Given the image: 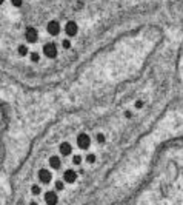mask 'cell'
<instances>
[{"label": "cell", "instance_id": "6da1fadb", "mask_svg": "<svg viewBox=\"0 0 183 205\" xmlns=\"http://www.w3.org/2000/svg\"><path fill=\"white\" fill-rule=\"evenodd\" d=\"M134 205H183V188L178 191H152L140 197Z\"/></svg>", "mask_w": 183, "mask_h": 205}, {"label": "cell", "instance_id": "7a4b0ae2", "mask_svg": "<svg viewBox=\"0 0 183 205\" xmlns=\"http://www.w3.org/2000/svg\"><path fill=\"white\" fill-rule=\"evenodd\" d=\"M43 199H45V202H46L48 205H56L57 203V194H56V191H46L43 194Z\"/></svg>", "mask_w": 183, "mask_h": 205}, {"label": "cell", "instance_id": "3957f363", "mask_svg": "<svg viewBox=\"0 0 183 205\" xmlns=\"http://www.w3.org/2000/svg\"><path fill=\"white\" fill-rule=\"evenodd\" d=\"M43 53L46 54L48 57H56V54H57V50H56V47L53 43H46L43 47Z\"/></svg>", "mask_w": 183, "mask_h": 205}, {"label": "cell", "instance_id": "277c9868", "mask_svg": "<svg viewBox=\"0 0 183 205\" xmlns=\"http://www.w3.org/2000/svg\"><path fill=\"white\" fill-rule=\"evenodd\" d=\"M89 136H86V134H80L79 136V139H77V144H79V147L80 148H88L89 147Z\"/></svg>", "mask_w": 183, "mask_h": 205}, {"label": "cell", "instance_id": "5b68a950", "mask_svg": "<svg viewBox=\"0 0 183 205\" xmlns=\"http://www.w3.org/2000/svg\"><path fill=\"white\" fill-rule=\"evenodd\" d=\"M48 33L53 34V36H57L60 33V26H59L57 22H49L48 23Z\"/></svg>", "mask_w": 183, "mask_h": 205}, {"label": "cell", "instance_id": "8992f818", "mask_svg": "<svg viewBox=\"0 0 183 205\" xmlns=\"http://www.w3.org/2000/svg\"><path fill=\"white\" fill-rule=\"evenodd\" d=\"M71 151H73V147H71V144H69V142H63V144L60 145V153H62L63 156L71 154Z\"/></svg>", "mask_w": 183, "mask_h": 205}, {"label": "cell", "instance_id": "52a82bcc", "mask_svg": "<svg viewBox=\"0 0 183 205\" xmlns=\"http://www.w3.org/2000/svg\"><path fill=\"white\" fill-rule=\"evenodd\" d=\"M39 177L42 179V182H49V180H51V173H49V170H46V168L40 170Z\"/></svg>", "mask_w": 183, "mask_h": 205}, {"label": "cell", "instance_id": "ba28073f", "mask_svg": "<svg viewBox=\"0 0 183 205\" xmlns=\"http://www.w3.org/2000/svg\"><path fill=\"white\" fill-rule=\"evenodd\" d=\"M77 179V173L76 171H73V170H66L65 171V179L63 180H66V182H74Z\"/></svg>", "mask_w": 183, "mask_h": 205}, {"label": "cell", "instance_id": "9c48e42d", "mask_svg": "<svg viewBox=\"0 0 183 205\" xmlns=\"http://www.w3.org/2000/svg\"><path fill=\"white\" fill-rule=\"evenodd\" d=\"M66 33H68V36H76L77 34V25L74 23V22H69V23L66 25Z\"/></svg>", "mask_w": 183, "mask_h": 205}, {"label": "cell", "instance_id": "30bf717a", "mask_svg": "<svg viewBox=\"0 0 183 205\" xmlns=\"http://www.w3.org/2000/svg\"><path fill=\"white\" fill-rule=\"evenodd\" d=\"M37 37H39L37 31H36L34 28H28V31H26V39H28L29 42H36Z\"/></svg>", "mask_w": 183, "mask_h": 205}, {"label": "cell", "instance_id": "8fae6325", "mask_svg": "<svg viewBox=\"0 0 183 205\" xmlns=\"http://www.w3.org/2000/svg\"><path fill=\"white\" fill-rule=\"evenodd\" d=\"M49 165H51V167H54V168H59V167L62 165V161H60V157H57V156H53V157L49 159Z\"/></svg>", "mask_w": 183, "mask_h": 205}, {"label": "cell", "instance_id": "7c38bea8", "mask_svg": "<svg viewBox=\"0 0 183 205\" xmlns=\"http://www.w3.org/2000/svg\"><path fill=\"white\" fill-rule=\"evenodd\" d=\"M73 164H74V165H80V164H82V156H80V154H76V156H74Z\"/></svg>", "mask_w": 183, "mask_h": 205}, {"label": "cell", "instance_id": "4fadbf2b", "mask_svg": "<svg viewBox=\"0 0 183 205\" xmlns=\"http://www.w3.org/2000/svg\"><path fill=\"white\" fill-rule=\"evenodd\" d=\"M19 53H20V56H25L28 53V48L25 47V45H22V47H19Z\"/></svg>", "mask_w": 183, "mask_h": 205}, {"label": "cell", "instance_id": "5bb4252c", "mask_svg": "<svg viewBox=\"0 0 183 205\" xmlns=\"http://www.w3.org/2000/svg\"><path fill=\"white\" fill-rule=\"evenodd\" d=\"M40 193H42L40 185H34V187H32V194H36V196H37V194H40Z\"/></svg>", "mask_w": 183, "mask_h": 205}, {"label": "cell", "instance_id": "9a60e30c", "mask_svg": "<svg viewBox=\"0 0 183 205\" xmlns=\"http://www.w3.org/2000/svg\"><path fill=\"white\" fill-rule=\"evenodd\" d=\"M31 60H32V62H39V60H40V56H39L37 53H31Z\"/></svg>", "mask_w": 183, "mask_h": 205}, {"label": "cell", "instance_id": "2e32d148", "mask_svg": "<svg viewBox=\"0 0 183 205\" xmlns=\"http://www.w3.org/2000/svg\"><path fill=\"white\" fill-rule=\"evenodd\" d=\"M86 161H88V164H93V162L96 161V156H94V154H88Z\"/></svg>", "mask_w": 183, "mask_h": 205}, {"label": "cell", "instance_id": "e0dca14e", "mask_svg": "<svg viewBox=\"0 0 183 205\" xmlns=\"http://www.w3.org/2000/svg\"><path fill=\"white\" fill-rule=\"evenodd\" d=\"M71 47V42L69 40H63V48H69Z\"/></svg>", "mask_w": 183, "mask_h": 205}, {"label": "cell", "instance_id": "ac0fdd59", "mask_svg": "<svg viewBox=\"0 0 183 205\" xmlns=\"http://www.w3.org/2000/svg\"><path fill=\"white\" fill-rule=\"evenodd\" d=\"M12 2V5H15V6H20L22 5V0H11Z\"/></svg>", "mask_w": 183, "mask_h": 205}, {"label": "cell", "instance_id": "d6986e66", "mask_svg": "<svg viewBox=\"0 0 183 205\" xmlns=\"http://www.w3.org/2000/svg\"><path fill=\"white\" fill-rule=\"evenodd\" d=\"M142 106H143V102L142 100H137L135 102V108H142Z\"/></svg>", "mask_w": 183, "mask_h": 205}, {"label": "cell", "instance_id": "ffe728a7", "mask_svg": "<svg viewBox=\"0 0 183 205\" xmlns=\"http://www.w3.org/2000/svg\"><path fill=\"white\" fill-rule=\"evenodd\" d=\"M97 141H99V142H103V141H105V136H103V134H99V136H97Z\"/></svg>", "mask_w": 183, "mask_h": 205}, {"label": "cell", "instance_id": "44dd1931", "mask_svg": "<svg viewBox=\"0 0 183 205\" xmlns=\"http://www.w3.org/2000/svg\"><path fill=\"white\" fill-rule=\"evenodd\" d=\"M29 205H39V203H37V202H31Z\"/></svg>", "mask_w": 183, "mask_h": 205}, {"label": "cell", "instance_id": "7402d4cb", "mask_svg": "<svg viewBox=\"0 0 183 205\" xmlns=\"http://www.w3.org/2000/svg\"><path fill=\"white\" fill-rule=\"evenodd\" d=\"M2 3H3V0H2Z\"/></svg>", "mask_w": 183, "mask_h": 205}]
</instances>
